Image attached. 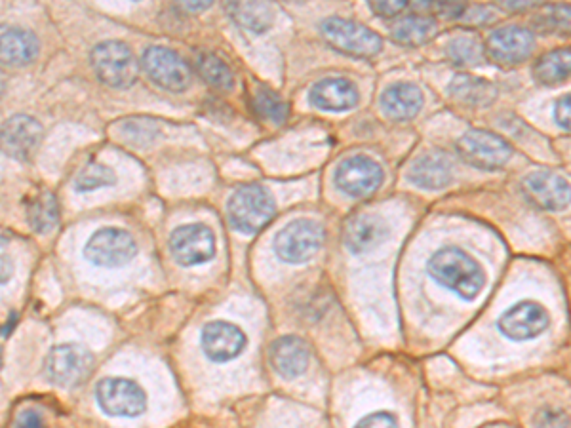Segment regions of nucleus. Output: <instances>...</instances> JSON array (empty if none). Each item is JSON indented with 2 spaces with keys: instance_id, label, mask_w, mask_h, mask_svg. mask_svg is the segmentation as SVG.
<instances>
[{
  "instance_id": "obj_1",
  "label": "nucleus",
  "mask_w": 571,
  "mask_h": 428,
  "mask_svg": "<svg viewBox=\"0 0 571 428\" xmlns=\"http://www.w3.org/2000/svg\"><path fill=\"white\" fill-rule=\"evenodd\" d=\"M427 273L442 288L459 295L463 301H474L486 286V271L471 253L448 246L431 255Z\"/></svg>"
},
{
  "instance_id": "obj_2",
  "label": "nucleus",
  "mask_w": 571,
  "mask_h": 428,
  "mask_svg": "<svg viewBox=\"0 0 571 428\" xmlns=\"http://www.w3.org/2000/svg\"><path fill=\"white\" fill-rule=\"evenodd\" d=\"M227 214L237 231L254 234L265 229L275 217V198L261 185H244L229 198Z\"/></svg>"
},
{
  "instance_id": "obj_3",
  "label": "nucleus",
  "mask_w": 571,
  "mask_h": 428,
  "mask_svg": "<svg viewBox=\"0 0 571 428\" xmlns=\"http://www.w3.org/2000/svg\"><path fill=\"white\" fill-rule=\"evenodd\" d=\"M324 227L315 219H294L275 236L276 257L290 265H301L315 257L324 244Z\"/></svg>"
},
{
  "instance_id": "obj_4",
  "label": "nucleus",
  "mask_w": 571,
  "mask_h": 428,
  "mask_svg": "<svg viewBox=\"0 0 571 428\" xmlns=\"http://www.w3.org/2000/svg\"><path fill=\"white\" fill-rule=\"evenodd\" d=\"M90 61L96 77L111 88H130L138 80V61L132 50L119 40L99 42Z\"/></svg>"
},
{
  "instance_id": "obj_5",
  "label": "nucleus",
  "mask_w": 571,
  "mask_h": 428,
  "mask_svg": "<svg viewBox=\"0 0 571 428\" xmlns=\"http://www.w3.org/2000/svg\"><path fill=\"white\" fill-rule=\"evenodd\" d=\"M320 33L337 52L353 58H374L383 48L381 37L356 21L328 18L320 23Z\"/></svg>"
},
{
  "instance_id": "obj_6",
  "label": "nucleus",
  "mask_w": 571,
  "mask_h": 428,
  "mask_svg": "<svg viewBox=\"0 0 571 428\" xmlns=\"http://www.w3.org/2000/svg\"><path fill=\"white\" fill-rule=\"evenodd\" d=\"M455 149L467 164L480 170H499L512 156L511 145L486 130H469L457 139Z\"/></svg>"
},
{
  "instance_id": "obj_7",
  "label": "nucleus",
  "mask_w": 571,
  "mask_h": 428,
  "mask_svg": "<svg viewBox=\"0 0 571 428\" xmlns=\"http://www.w3.org/2000/svg\"><path fill=\"white\" fill-rule=\"evenodd\" d=\"M138 253V244L128 231L117 227L99 229L84 246V257L105 269H117L130 263Z\"/></svg>"
},
{
  "instance_id": "obj_8",
  "label": "nucleus",
  "mask_w": 571,
  "mask_h": 428,
  "mask_svg": "<svg viewBox=\"0 0 571 428\" xmlns=\"http://www.w3.org/2000/svg\"><path fill=\"white\" fill-rule=\"evenodd\" d=\"M141 65L155 84L170 92H183L191 86L193 73L185 59L178 52L164 48V46H151L145 50Z\"/></svg>"
},
{
  "instance_id": "obj_9",
  "label": "nucleus",
  "mask_w": 571,
  "mask_h": 428,
  "mask_svg": "<svg viewBox=\"0 0 571 428\" xmlns=\"http://www.w3.org/2000/svg\"><path fill=\"white\" fill-rule=\"evenodd\" d=\"M94 368V356L84 347L75 343H65L54 347L46 358V373L58 387H77Z\"/></svg>"
},
{
  "instance_id": "obj_10",
  "label": "nucleus",
  "mask_w": 571,
  "mask_h": 428,
  "mask_svg": "<svg viewBox=\"0 0 571 428\" xmlns=\"http://www.w3.org/2000/svg\"><path fill=\"white\" fill-rule=\"evenodd\" d=\"M99 408L111 417H138L147 409V396L138 383L122 377H107L96 389Z\"/></svg>"
},
{
  "instance_id": "obj_11",
  "label": "nucleus",
  "mask_w": 571,
  "mask_h": 428,
  "mask_svg": "<svg viewBox=\"0 0 571 428\" xmlns=\"http://www.w3.org/2000/svg\"><path fill=\"white\" fill-rule=\"evenodd\" d=\"M383 168L370 156L345 158L335 170V187L343 195L364 198L375 193L383 183Z\"/></svg>"
},
{
  "instance_id": "obj_12",
  "label": "nucleus",
  "mask_w": 571,
  "mask_h": 428,
  "mask_svg": "<svg viewBox=\"0 0 571 428\" xmlns=\"http://www.w3.org/2000/svg\"><path fill=\"white\" fill-rule=\"evenodd\" d=\"M170 252L183 267L204 265L216 257V236L206 225H183L170 234Z\"/></svg>"
},
{
  "instance_id": "obj_13",
  "label": "nucleus",
  "mask_w": 571,
  "mask_h": 428,
  "mask_svg": "<svg viewBox=\"0 0 571 428\" xmlns=\"http://www.w3.org/2000/svg\"><path fill=\"white\" fill-rule=\"evenodd\" d=\"M549 326V311L530 299L512 305L497 320V328L511 341H530L539 337Z\"/></svg>"
},
{
  "instance_id": "obj_14",
  "label": "nucleus",
  "mask_w": 571,
  "mask_h": 428,
  "mask_svg": "<svg viewBox=\"0 0 571 428\" xmlns=\"http://www.w3.org/2000/svg\"><path fill=\"white\" fill-rule=\"evenodd\" d=\"M535 39L532 33L518 25H507L492 35L484 44V58L490 59L495 65L512 67L532 56Z\"/></svg>"
},
{
  "instance_id": "obj_15",
  "label": "nucleus",
  "mask_w": 571,
  "mask_h": 428,
  "mask_svg": "<svg viewBox=\"0 0 571 428\" xmlns=\"http://www.w3.org/2000/svg\"><path fill=\"white\" fill-rule=\"evenodd\" d=\"M200 347L206 358L217 364H225L235 360L244 352L248 347V337L235 324L217 320L202 328Z\"/></svg>"
},
{
  "instance_id": "obj_16",
  "label": "nucleus",
  "mask_w": 571,
  "mask_h": 428,
  "mask_svg": "<svg viewBox=\"0 0 571 428\" xmlns=\"http://www.w3.org/2000/svg\"><path fill=\"white\" fill-rule=\"evenodd\" d=\"M522 193L541 210L558 212L570 204V183L556 172L539 170L522 179Z\"/></svg>"
},
{
  "instance_id": "obj_17",
  "label": "nucleus",
  "mask_w": 571,
  "mask_h": 428,
  "mask_svg": "<svg viewBox=\"0 0 571 428\" xmlns=\"http://www.w3.org/2000/svg\"><path fill=\"white\" fill-rule=\"evenodd\" d=\"M42 126L37 118L16 115L0 128V149L12 158L27 160L39 149Z\"/></svg>"
},
{
  "instance_id": "obj_18",
  "label": "nucleus",
  "mask_w": 571,
  "mask_h": 428,
  "mask_svg": "<svg viewBox=\"0 0 571 428\" xmlns=\"http://www.w3.org/2000/svg\"><path fill=\"white\" fill-rule=\"evenodd\" d=\"M360 99L358 88L347 78H324L309 92L311 105L320 111L343 113L356 107Z\"/></svg>"
},
{
  "instance_id": "obj_19",
  "label": "nucleus",
  "mask_w": 571,
  "mask_h": 428,
  "mask_svg": "<svg viewBox=\"0 0 571 428\" xmlns=\"http://www.w3.org/2000/svg\"><path fill=\"white\" fill-rule=\"evenodd\" d=\"M389 238V227L377 215H356L343 231V244L353 255L372 252Z\"/></svg>"
},
{
  "instance_id": "obj_20",
  "label": "nucleus",
  "mask_w": 571,
  "mask_h": 428,
  "mask_svg": "<svg viewBox=\"0 0 571 428\" xmlns=\"http://www.w3.org/2000/svg\"><path fill=\"white\" fill-rule=\"evenodd\" d=\"M269 360H271L273 370L282 379H296L307 370L311 352L303 339H299L296 335H286V337L276 339L271 345Z\"/></svg>"
},
{
  "instance_id": "obj_21",
  "label": "nucleus",
  "mask_w": 571,
  "mask_h": 428,
  "mask_svg": "<svg viewBox=\"0 0 571 428\" xmlns=\"http://www.w3.org/2000/svg\"><path fill=\"white\" fill-rule=\"evenodd\" d=\"M408 179L423 191H440L453 181V162L444 153H427L414 160Z\"/></svg>"
},
{
  "instance_id": "obj_22",
  "label": "nucleus",
  "mask_w": 571,
  "mask_h": 428,
  "mask_svg": "<svg viewBox=\"0 0 571 428\" xmlns=\"http://www.w3.org/2000/svg\"><path fill=\"white\" fill-rule=\"evenodd\" d=\"M39 56V40L16 25H0V61L23 67Z\"/></svg>"
},
{
  "instance_id": "obj_23",
  "label": "nucleus",
  "mask_w": 571,
  "mask_h": 428,
  "mask_svg": "<svg viewBox=\"0 0 571 428\" xmlns=\"http://www.w3.org/2000/svg\"><path fill=\"white\" fill-rule=\"evenodd\" d=\"M423 107L421 90L410 82L391 84L381 96V109L393 120H412Z\"/></svg>"
},
{
  "instance_id": "obj_24",
  "label": "nucleus",
  "mask_w": 571,
  "mask_h": 428,
  "mask_svg": "<svg viewBox=\"0 0 571 428\" xmlns=\"http://www.w3.org/2000/svg\"><path fill=\"white\" fill-rule=\"evenodd\" d=\"M448 90L457 103H463L467 107H488L497 98V88L492 82L473 75L453 77Z\"/></svg>"
},
{
  "instance_id": "obj_25",
  "label": "nucleus",
  "mask_w": 571,
  "mask_h": 428,
  "mask_svg": "<svg viewBox=\"0 0 571 428\" xmlns=\"http://www.w3.org/2000/svg\"><path fill=\"white\" fill-rule=\"evenodd\" d=\"M227 12L242 29L257 35L265 33L275 21L273 8L263 2H233L227 6Z\"/></svg>"
},
{
  "instance_id": "obj_26",
  "label": "nucleus",
  "mask_w": 571,
  "mask_h": 428,
  "mask_svg": "<svg viewBox=\"0 0 571 428\" xmlns=\"http://www.w3.org/2000/svg\"><path fill=\"white\" fill-rule=\"evenodd\" d=\"M571 52L568 48L552 50L533 65V77L543 86H558L570 77Z\"/></svg>"
},
{
  "instance_id": "obj_27",
  "label": "nucleus",
  "mask_w": 571,
  "mask_h": 428,
  "mask_svg": "<svg viewBox=\"0 0 571 428\" xmlns=\"http://www.w3.org/2000/svg\"><path fill=\"white\" fill-rule=\"evenodd\" d=\"M436 21L427 16H417L412 14L408 18H400L396 20L391 27V35L398 44L404 46H421L425 42L433 39L436 35Z\"/></svg>"
},
{
  "instance_id": "obj_28",
  "label": "nucleus",
  "mask_w": 571,
  "mask_h": 428,
  "mask_svg": "<svg viewBox=\"0 0 571 428\" xmlns=\"http://www.w3.org/2000/svg\"><path fill=\"white\" fill-rule=\"evenodd\" d=\"M29 225L35 233H50L60 221V206L52 193H40L29 204Z\"/></svg>"
},
{
  "instance_id": "obj_29",
  "label": "nucleus",
  "mask_w": 571,
  "mask_h": 428,
  "mask_svg": "<svg viewBox=\"0 0 571 428\" xmlns=\"http://www.w3.org/2000/svg\"><path fill=\"white\" fill-rule=\"evenodd\" d=\"M198 75L216 90H233L235 75L231 67L216 54H202L198 58Z\"/></svg>"
},
{
  "instance_id": "obj_30",
  "label": "nucleus",
  "mask_w": 571,
  "mask_h": 428,
  "mask_svg": "<svg viewBox=\"0 0 571 428\" xmlns=\"http://www.w3.org/2000/svg\"><path fill=\"white\" fill-rule=\"evenodd\" d=\"M252 109H254L257 117L263 118L267 122H273V124H282L290 113L286 101L269 88L257 90L254 98H252Z\"/></svg>"
},
{
  "instance_id": "obj_31",
  "label": "nucleus",
  "mask_w": 571,
  "mask_h": 428,
  "mask_svg": "<svg viewBox=\"0 0 571 428\" xmlns=\"http://www.w3.org/2000/svg\"><path fill=\"white\" fill-rule=\"evenodd\" d=\"M446 54L455 65L474 67V65H480V61L484 59V46L480 44V40L474 39V37L461 35V37H455L448 42Z\"/></svg>"
},
{
  "instance_id": "obj_32",
  "label": "nucleus",
  "mask_w": 571,
  "mask_h": 428,
  "mask_svg": "<svg viewBox=\"0 0 571 428\" xmlns=\"http://www.w3.org/2000/svg\"><path fill=\"white\" fill-rule=\"evenodd\" d=\"M115 183H117V174L109 166L92 162L80 170L79 176L75 179V189L79 193H88L101 187H111Z\"/></svg>"
},
{
  "instance_id": "obj_33",
  "label": "nucleus",
  "mask_w": 571,
  "mask_h": 428,
  "mask_svg": "<svg viewBox=\"0 0 571 428\" xmlns=\"http://www.w3.org/2000/svg\"><path fill=\"white\" fill-rule=\"evenodd\" d=\"M533 25L543 35H547V33H568V29H570V6L549 8V12L545 16L535 18Z\"/></svg>"
},
{
  "instance_id": "obj_34",
  "label": "nucleus",
  "mask_w": 571,
  "mask_h": 428,
  "mask_svg": "<svg viewBox=\"0 0 571 428\" xmlns=\"http://www.w3.org/2000/svg\"><path fill=\"white\" fill-rule=\"evenodd\" d=\"M568 425V415L562 409H541L535 417L537 428H568Z\"/></svg>"
},
{
  "instance_id": "obj_35",
  "label": "nucleus",
  "mask_w": 571,
  "mask_h": 428,
  "mask_svg": "<svg viewBox=\"0 0 571 428\" xmlns=\"http://www.w3.org/2000/svg\"><path fill=\"white\" fill-rule=\"evenodd\" d=\"M355 428H400L398 427V421L394 417L393 413L389 411H375V413H370L366 417H362L358 423H356Z\"/></svg>"
},
{
  "instance_id": "obj_36",
  "label": "nucleus",
  "mask_w": 571,
  "mask_h": 428,
  "mask_svg": "<svg viewBox=\"0 0 571 428\" xmlns=\"http://www.w3.org/2000/svg\"><path fill=\"white\" fill-rule=\"evenodd\" d=\"M410 8V4L408 2H404V0H396V2H370V10L374 12L375 16H379V18H387V20H391V18H398L402 12H406Z\"/></svg>"
},
{
  "instance_id": "obj_37",
  "label": "nucleus",
  "mask_w": 571,
  "mask_h": 428,
  "mask_svg": "<svg viewBox=\"0 0 571 428\" xmlns=\"http://www.w3.org/2000/svg\"><path fill=\"white\" fill-rule=\"evenodd\" d=\"M570 99V94H566L554 105V120L564 130H570Z\"/></svg>"
},
{
  "instance_id": "obj_38",
  "label": "nucleus",
  "mask_w": 571,
  "mask_h": 428,
  "mask_svg": "<svg viewBox=\"0 0 571 428\" xmlns=\"http://www.w3.org/2000/svg\"><path fill=\"white\" fill-rule=\"evenodd\" d=\"M16 428H44V423H42V417L37 411L29 409V411H23L18 417Z\"/></svg>"
},
{
  "instance_id": "obj_39",
  "label": "nucleus",
  "mask_w": 571,
  "mask_h": 428,
  "mask_svg": "<svg viewBox=\"0 0 571 428\" xmlns=\"http://www.w3.org/2000/svg\"><path fill=\"white\" fill-rule=\"evenodd\" d=\"M12 273H14V265L8 257H2L0 255V284L8 282L12 278Z\"/></svg>"
},
{
  "instance_id": "obj_40",
  "label": "nucleus",
  "mask_w": 571,
  "mask_h": 428,
  "mask_svg": "<svg viewBox=\"0 0 571 428\" xmlns=\"http://www.w3.org/2000/svg\"><path fill=\"white\" fill-rule=\"evenodd\" d=\"M185 10H191V12H200V10H206L210 8V2H202V4H183Z\"/></svg>"
},
{
  "instance_id": "obj_41",
  "label": "nucleus",
  "mask_w": 571,
  "mask_h": 428,
  "mask_svg": "<svg viewBox=\"0 0 571 428\" xmlns=\"http://www.w3.org/2000/svg\"><path fill=\"white\" fill-rule=\"evenodd\" d=\"M4 88H6V78H4V73L0 71V96L4 94Z\"/></svg>"
},
{
  "instance_id": "obj_42",
  "label": "nucleus",
  "mask_w": 571,
  "mask_h": 428,
  "mask_svg": "<svg viewBox=\"0 0 571 428\" xmlns=\"http://www.w3.org/2000/svg\"><path fill=\"white\" fill-rule=\"evenodd\" d=\"M0 364H2V356H0Z\"/></svg>"
}]
</instances>
